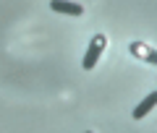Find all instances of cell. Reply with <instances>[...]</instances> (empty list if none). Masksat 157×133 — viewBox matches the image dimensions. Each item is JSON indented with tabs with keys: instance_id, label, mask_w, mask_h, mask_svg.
<instances>
[{
	"instance_id": "1",
	"label": "cell",
	"mask_w": 157,
	"mask_h": 133,
	"mask_svg": "<svg viewBox=\"0 0 157 133\" xmlns=\"http://www.w3.org/2000/svg\"><path fill=\"white\" fill-rule=\"evenodd\" d=\"M105 44H107L105 34H97V37H92L89 47H86V52H84V60H81L84 71H92V68H94L97 63H100V55L105 52Z\"/></svg>"
},
{
	"instance_id": "2",
	"label": "cell",
	"mask_w": 157,
	"mask_h": 133,
	"mask_svg": "<svg viewBox=\"0 0 157 133\" xmlns=\"http://www.w3.org/2000/svg\"><path fill=\"white\" fill-rule=\"evenodd\" d=\"M50 8L55 13H66V16H81L84 8L78 3H71V0H50Z\"/></svg>"
},
{
	"instance_id": "3",
	"label": "cell",
	"mask_w": 157,
	"mask_h": 133,
	"mask_svg": "<svg viewBox=\"0 0 157 133\" xmlns=\"http://www.w3.org/2000/svg\"><path fill=\"white\" fill-rule=\"evenodd\" d=\"M155 105H157V94L152 91V94H147L144 99H141L139 105L134 107V112H131V117H134V120H141L144 115H149V112H152V107H155Z\"/></svg>"
},
{
	"instance_id": "4",
	"label": "cell",
	"mask_w": 157,
	"mask_h": 133,
	"mask_svg": "<svg viewBox=\"0 0 157 133\" xmlns=\"http://www.w3.org/2000/svg\"><path fill=\"white\" fill-rule=\"evenodd\" d=\"M131 52H134V55H139V57L144 55L147 60L152 63V65H155V60H157V57H155V52H152L149 47H144V44H139V42H134V44H131Z\"/></svg>"
},
{
	"instance_id": "5",
	"label": "cell",
	"mask_w": 157,
	"mask_h": 133,
	"mask_svg": "<svg viewBox=\"0 0 157 133\" xmlns=\"http://www.w3.org/2000/svg\"><path fill=\"white\" fill-rule=\"evenodd\" d=\"M86 133H92V131H86Z\"/></svg>"
}]
</instances>
